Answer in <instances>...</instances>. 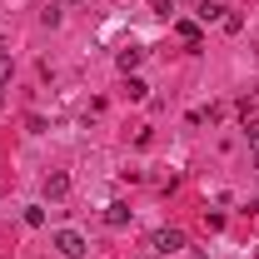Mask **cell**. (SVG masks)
I'll use <instances>...</instances> for the list:
<instances>
[{
	"mask_svg": "<svg viewBox=\"0 0 259 259\" xmlns=\"http://www.w3.org/2000/svg\"><path fill=\"white\" fill-rule=\"evenodd\" d=\"M50 249H55L60 259H85L90 254L85 234H75V229H55V234H50Z\"/></svg>",
	"mask_w": 259,
	"mask_h": 259,
	"instance_id": "cell-1",
	"label": "cell"
},
{
	"mask_svg": "<svg viewBox=\"0 0 259 259\" xmlns=\"http://www.w3.org/2000/svg\"><path fill=\"white\" fill-rule=\"evenodd\" d=\"M150 244H155L160 254H180V249H185V234H180V229H155Z\"/></svg>",
	"mask_w": 259,
	"mask_h": 259,
	"instance_id": "cell-2",
	"label": "cell"
},
{
	"mask_svg": "<svg viewBox=\"0 0 259 259\" xmlns=\"http://www.w3.org/2000/svg\"><path fill=\"white\" fill-rule=\"evenodd\" d=\"M130 214H135V209H130L125 199H115V204H105V225H110V229H125V225H130Z\"/></svg>",
	"mask_w": 259,
	"mask_h": 259,
	"instance_id": "cell-3",
	"label": "cell"
},
{
	"mask_svg": "<svg viewBox=\"0 0 259 259\" xmlns=\"http://www.w3.org/2000/svg\"><path fill=\"white\" fill-rule=\"evenodd\" d=\"M70 194V175L55 169V175H45V199H65Z\"/></svg>",
	"mask_w": 259,
	"mask_h": 259,
	"instance_id": "cell-4",
	"label": "cell"
},
{
	"mask_svg": "<svg viewBox=\"0 0 259 259\" xmlns=\"http://www.w3.org/2000/svg\"><path fill=\"white\" fill-rule=\"evenodd\" d=\"M175 35H180V40H185L190 50H199V45H204V30H199L194 20H180V25H175Z\"/></svg>",
	"mask_w": 259,
	"mask_h": 259,
	"instance_id": "cell-5",
	"label": "cell"
},
{
	"mask_svg": "<svg viewBox=\"0 0 259 259\" xmlns=\"http://www.w3.org/2000/svg\"><path fill=\"white\" fill-rule=\"evenodd\" d=\"M115 60H120V70H125V75H130V70H135V65L145 60V50H140V45H125V50H120V55H115Z\"/></svg>",
	"mask_w": 259,
	"mask_h": 259,
	"instance_id": "cell-6",
	"label": "cell"
},
{
	"mask_svg": "<svg viewBox=\"0 0 259 259\" xmlns=\"http://www.w3.org/2000/svg\"><path fill=\"white\" fill-rule=\"evenodd\" d=\"M125 95L130 100H145V95H150V85H145L140 75H125Z\"/></svg>",
	"mask_w": 259,
	"mask_h": 259,
	"instance_id": "cell-7",
	"label": "cell"
},
{
	"mask_svg": "<svg viewBox=\"0 0 259 259\" xmlns=\"http://www.w3.org/2000/svg\"><path fill=\"white\" fill-rule=\"evenodd\" d=\"M220 25H225L229 35H239V30H244V15H234V10H225V20H220Z\"/></svg>",
	"mask_w": 259,
	"mask_h": 259,
	"instance_id": "cell-8",
	"label": "cell"
},
{
	"mask_svg": "<svg viewBox=\"0 0 259 259\" xmlns=\"http://www.w3.org/2000/svg\"><path fill=\"white\" fill-rule=\"evenodd\" d=\"M199 20H225V5H209V0H204V5H199Z\"/></svg>",
	"mask_w": 259,
	"mask_h": 259,
	"instance_id": "cell-9",
	"label": "cell"
},
{
	"mask_svg": "<svg viewBox=\"0 0 259 259\" xmlns=\"http://www.w3.org/2000/svg\"><path fill=\"white\" fill-rule=\"evenodd\" d=\"M25 225H30V229L45 225V209H40V204H30V209H25Z\"/></svg>",
	"mask_w": 259,
	"mask_h": 259,
	"instance_id": "cell-10",
	"label": "cell"
},
{
	"mask_svg": "<svg viewBox=\"0 0 259 259\" xmlns=\"http://www.w3.org/2000/svg\"><path fill=\"white\" fill-rule=\"evenodd\" d=\"M249 155H254V164H259V125L249 120Z\"/></svg>",
	"mask_w": 259,
	"mask_h": 259,
	"instance_id": "cell-11",
	"label": "cell"
},
{
	"mask_svg": "<svg viewBox=\"0 0 259 259\" xmlns=\"http://www.w3.org/2000/svg\"><path fill=\"white\" fill-rule=\"evenodd\" d=\"M10 70H15V65H10V55H0V85L10 80Z\"/></svg>",
	"mask_w": 259,
	"mask_h": 259,
	"instance_id": "cell-12",
	"label": "cell"
},
{
	"mask_svg": "<svg viewBox=\"0 0 259 259\" xmlns=\"http://www.w3.org/2000/svg\"><path fill=\"white\" fill-rule=\"evenodd\" d=\"M150 5H155V15H169V10H175L169 0H150Z\"/></svg>",
	"mask_w": 259,
	"mask_h": 259,
	"instance_id": "cell-13",
	"label": "cell"
},
{
	"mask_svg": "<svg viewBox=\"0 0 259 259\" xmlns=\"http://www.w3.org/2000/svg\"><path fill=\"white\" fill-rule=\"evenodd\" d=\"M0 110H5V90H0Z\"/></svg>",
	"mask_w": 259,
	"mask_h": 259,
	"instance_id": "cell-14",
	"label": "cell"
}]
</instances>
